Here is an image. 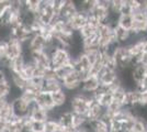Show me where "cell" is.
Listing matches in <instances>:
<instances>
[{"instance_id":"21","label":"cell","mask_w":147,"mask_h":132,"mask_svg":"<svg viewBox=\"0 0 147 132\" xmlns=\"http://www.w3.org/2000/svg\"><path fill=\"white\" fill-rule=\"evenodd\" d=\"M125 94H126V90L123 87L119 88L117 90H114L112 93V97H113V100L119 102L120 105H122L124 107V101H125Z\"/></svg>"},{"instance_id":"18","label":"cell","mask_w":147,"mask_h":132,"mask_svg":"<svg viewBox=\"0 0 147 132\" xmlns=\"http://www.w3.org/2000/svg\"><path fill=\"white\" fill-rule=\"evenodd\" d=\"M133 22H134V20H133L132 16H120L119 21H117V25L126 31H131L132 26H133Z\"/></svg>"},{"instance_id":"12","label":"cell","mask_w":147,"mask_h":132,"mask_svg":"<svg viewBox=\"0 0 147 132\" xmlns=\"http://www.w3.org/2000/svg\"><path fill=\"white\" fill-rule=\"evenodd\" d=\"M52 95V100H53V105H54V108H61L64 107L66 104L69 100V97H68L67 93L61 89V90H58L56 93H53Z\"/></svg>"},{"instance_id":"17","label":"cell","mask_w":147,"mask_h":132,"mask_svg":"<svg viewBox=\"0 0 147 132\" xmlns=\"http://www.w3.org/2000/svg\"><path fill=\"white\" fill-rule=\"evenodd\" d=\"M25 65V61L22 55L13 58L12 61L10 62V70L11 73H16V74H20L21 70L23 69Z\"/></svg>"},{"instance_id":"27","label":"cell","mask_w":147,"mask_h":132,"mask_svg":"<svg viewBox=\"0 0 147 132\" xmlns=\"http://www.w3.org/2000/svg\"><path fill=\"white\" fill-rule=\"evenodd\" d=\"M122 5H123V0H111L110 12L120 14V11L122 9Z\"/></svg>"},{"instance_id":"9","label":"cell","mask_w":147,"mask_h":132,"mask_svg":"<svg viewBox=\"0 0 147 132\" xmlns=\"http://www.w3.org/2000/svg\"><path fill=\"white\" fill-rule=\"evenodd\" d=\"M35 104L40 108H42L46 111H49L52 109H54V105H53V100H52V95L45 91H41L37 95L36 99H35Z\"/></svg>"},{"instance_id":"22","label":"cell","mask_w":147,"mask_h":132,"mask_svg":"<svg viewBox=\"0 0 147 132\" xmlns=\"http://www.w3.org/2000/svg\"><path fill=\"white\" fill-rule=\"evenodd\" d=\"M147 131V121L141 118H136L134 120V125L132 132H146Z\"/></svg>"},{"instance_id":"24","label":"cell","mask_w":147,"mask_h":132,"mask_svg":"<svg viewBox=\"0 0 147 132\" xmlns=\"http://www.w3.org/2000/svg\"><path fill=\"white\" fill-rule=\"evenodd\" d=\"M112 101H113V97H112V94H111V93H107V94L102 95V96L100 97V99H99L97 102H98L99 105H100V106H101L102 108L107 109V108L109 107V105H110Z\"/></svg>"},{"instance_id":"15","label":"cell","mask_w":147,"mask_h":132,"mask_svg":"<svg viewBox=\"0 0 147 132\" xmlns=\"http://www.w3.org/2000/svg\"><path fill=\"white\" fill-rule=\"evenodd\" d=\"M132 78L135 82V84H140L142 82V79L146 76V67L143 65H136L132 67Z\"/></svg>"},{"instance_id":"26","label":"cell","mask_w":147,"mask_h":132,"mask_svg":"<svg viewBox=\"0 0 147 132\" xmlns=\"http://www.w3.org/2000/svg\"><path fill=\"white\" fill-rule=\"evenodd\" d=\"M58 128H59L58 122L54 120H47L44 123V132H56Z\"/></svg>"},{"instance_id":"7","label":"cell","mask_w":147,"mask_h":132,"mask_svg":"<svg viewBox=\"0 0 147 132\" xmlns=\"http://www.w3.org/2000/svg\"><path fill=\"white\" fill-rule=\"evenodd\" d=\"M31 55H32V61L37 67H41L43 69L51 68V57L45 51L31 53Z\"/></svg>"},{"instance_id":"1","label":"cell","mask_w":147,"mask_h":132,"mask_svg":"<svg viewBox=\"0 0 147 132\" xmlns=\"http://www.w3.org/2000/svg\"><path fill=\"white\" fill-rule=\"evenodd\" d=\"M74 60L75 58H71L67 49H56L51 54V68L56 69L66 65L73 66Z\"/></svg>"},{"instance_id":"30","label":"cell","mask_w":147,"mask_h":132,"mask_svg":"<svg viewBox=\"0 0 147 132\" xmlns=\"http://www.w3.org/2000/svg\"><path fill=\"white\" fill-rule=\"evenodd\" d=\"M7 50H8L7 41H0V58L1 60L7 57Z\"/></svg>"},{"instance_id":"2","label":"cell","mask_w":147,"mask_h":132,"mask_svg":"<svg viewBox=\"0 0 147 132\" xmlns=\"http://www.w3.org/2000/svg\"><path fill=\"white\" fill-rule=\"evenodd\" d=\"M113 58H114V61L117 63V70L127 68V67H132V56L129 54L127 46L120 45L114 52Z\"/></svg>"},{"instance_id":"10","label":"cell","mask_w":147,"mask_h":132,"mask_svg":"<svg viewBox=\"0 0 147 132\" xmlns=\"http://www.w3.org/2000/svg\"><path fill=\"white\" fill-rule=\"evenodd\" d=\"M119 75L117 72H113V70H109V69L102 67V69L100 70V73L98 74L97 78L99 79V82L101 85H107L110 86L112 83L117 79Z\"/></svg>"},{"instance_id":"25","label":"cell","mask_w":147,"mask_h":132,"mask_svg":"<svg viewBox=\"0 0 147 132\" xmlns=\"http://www.w3.org/2000/svg\"><path fill=\"white\" fill-rule=\"evenodd\" d=\"M11 90V83L10 81H7L0 84V97L1 98H8Z\"/></svg>"},{"instance_id":"28","label":"cell","mask_w":147,"mask_h":132,"mask_svg":"<svg viewBox=\"0 0 147 132\" xmlns=\"http://www.w3.org/2000/svg\"><path fill=\"white\" fill-rule=\"evenodd\" d=\"M44 123L45 122H38V121H30V130L31 132H44Z\"/></svg>"},{"instance_id":"11","label":"cell","mask_w":147,"mask_h":132,"mask_svg":"<svg viewBox=\"0 0 147 132\" xmlns=\"http://www.w3.org/2000/svg\"><path fill=\"white\" fill-rule=\"evenodd\" d=\"M87 21H88V14L82 11H78L68 22L73 26L74 31L78 32L80 29H82L87 24Z\"/></svg>"},{"instance_id":"8","label":"cell","mask_w":147,"mask_h":132,"mask_svg":"<svg viewBox=\"0 0 147 132\" xmlns=\"http://www.w3.org/2000/svg\"><path fill=\"white\" fill-rule=\"evenodd\" d=\"M99 87H100V82L98 78L93 76H88L82 79L80 90L84 93H88V94H93Z\"/></svg>"},{"instance_id":"6","label":"cell","mask_w":147,"mask_h":132,"mask_svg":"<svg viewBox=\"0 0 147 132\" xmlns=\"http://www.w3.org/2000/svg\"><path fill=\"white\" fill-rule=\"evenodd\" d=\"M104 112H105V109L101 107L96 100H93L91 104H90L89 109H88V111H87V113L85 116H86V118H87V121L90 122V121L101 119Z\"/></svg>"},{"instance_id":"32","label":"cell","mask_w":147,"mask_h":132,"mask_svg":"<svg viewBox=\"0 0 147 132\" xmlns=\"http://www.w3.org/2000/svg\"><path fill=\"white\" fill-rule=\"evenodd\" d=\"M144 53L147 54V40L145 41V43H144Z\"/></svg>"},{"instance_id":"29","label":"cell","mask_w":147,"mask_h":132,"mask_svg":"<svg viewBox=\"0 0 147 132\" xmlns=\"http://www.w3.org/2000/svg\"><path fill=\"white\" fill-rule=\"evenodd\" d=\"M52 7H53L54 14L58 16V13H59V11H61V7H63V0H52Z\"/></svg>"},{"instance_id":"5","label":"cell","mask_w":147,"mask_h":132,"mask_svg":"<svg viewBox=\"0 0 147 132\" xmlns=\"http://www.w3.org/2000/svg\"><path fill=\"white\" fill-rule=\"evenodd\" d=\"M7 45H8V50H7V58L12 61L13 58L22 55L23 52V46L22 43L19 42L16 39L10 38L9 40H7Z\"/></svg>"},{"instance_id":"19","label":"cell","mask_w":147,"mask_h":132,"mask_svg":"<svg viewBox=\"0 0 147 132\" xmlns=\"http://www.w3.org/2000/svg\"><path fill=\"white\" fill-rule=\"evenodd\" d=\"M55 70V76L56 78L61 82L64 78H66L71 72L74 70L73 66H70V65H66V66H61V67H58V68L54 69Z\"/></svg>"},{"instance_id":"20","label":"cell","mask_w":147,"mask_h":132,"mask_svg":"<svg viewBox=\"0 0 147 132\" xmlns=\"http://www.w3.org/2000/svg\"><path fill=\"white\" fill-rule=\"evenodd\" d=\"M78 32H79L81 39L84 40V39L90 38L93 34H96V33H97V28H94V26H92V25L87 23V24L85 25L82 29H80Z\"/></svg>"},{"instance_id":"3","label":"cell","mask_w":147,"mask_h":132,"mask_svg":"<svg viewBox=\"0 0 147 132\" xmlns=\"http://www.w3.org/2000/svg\"><path fill=\"white\" fill-rule=\"evenodd\" d=\"M78 12V8L76 2L73 0H63V7L58 13V17L64 21H70L76 13Z\"/></svg>"},{"instance_id":"23","label":"cell","mask_w":147,"mask_h":132,"mask_svg":"<svg viewBox=\"0 0 147 132\" xmlns=\"http://www.w3.org/2000/svg\"><path fill=\"white\" fill-rule=\"evenodd\" d=\"M87 122H88V121H87L86 116L73 112V127L74 128H80V127L85 126Z\"/></svg>"},{"instance_id":"4","label":"cell","mask_w":147,"mask_h":132,"mask_svg":"<svg viewBox=\"0 0 147 132\" xmlns=\"http://www.w3.org/2000/svg\"><path fill=\"white\" fill-rule=\"evenodd\" d=\"M11 106L13 109V113L19 117V118H26L29 117V109H30V104L23 100L21 97L11 101Z\"/></svg>"},{"instance_id":"13","label":"cell","mask_w":147,"mask_h":132,"mask_svg":"<svg viewBox=\"0 0 147 132\" xmlns=\"http://www.w3.org/2000/svg\"><path fill=\"white\" fill-rule=\"evenodd\" d=\"M61 89H63V86L58 79H49V81H44L42 91L53 94V93H56V91L61 90Z\"/></svg>"},{"instance_id":"31","label":"cell","mask_w":147,"mask_h":132,"mask_svg":"<svg viewBox=\"0 0 147 132\" xmlns=\"http://www.w3.org/2000/svg\"><path fill=\"white\" fill-rule=\"evenodd\" d=\"M8 127H9L8 121L0 118V132H7L8 131Z\"/></svg>"},{"instance_id":"14","label":"cell","mask_w":147,"mask_h":132,"mask_svg":"<svg viewBox=\"0 0 147 132\" xmlns=\"http://www.w3.org/2000/svg\"><path fill=\"white\" fill-rule=\"evenodd\" d=\"M58 125L66 129H71L73 127V112L71 111H63L57 120Z\"/></svg>"},{"instance_id":"16","label":"cell","mask_w":147,"mask_h":132,"mask_svg":"<svg viewBox=\"0 0 147 132\" xmlns=\"http://www.w3.org/2000/svg\"><path fill=\"white\" fill-rule=\"evenodd\" d=\"M9 81L11 83V85L17 87L20 90H24L26 85H28V81H25L24 78H22L19 74H16V73H11L10 74V77H9Z\"/></svg>"}]
</instances>
